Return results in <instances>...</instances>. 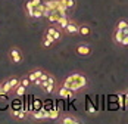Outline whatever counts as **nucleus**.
Segmentation results:
<instances>
[{"mask_svg":"<svg viewBox=\"0 0 128 124\" xmlns=\"http://www.w3.org/2000/svg\"><path fill=\"white\" fill-rule=\"evenodd\" d=\"M87 111H88L90 114H96V108H94L93 105H88V108H87Z\"/></svg>","mask_w":128,"mask_h":124,"instance_id":"nucleus-26","label":"nucleus"},{"mask_svg":"<svg viewBox=\"0 0 128 124\" xmlns=\"http://www.w3.org/2000/svg\"><path fill=\"white\" fill-rule=\"evenodd\" d=\"M9 81H10V86H12V89H15V87H18L19 84H21V80H19V78H16V77L9 78Z\"/></svg>","mask_w":128,"mask_h":124,"instance_id":"nucleus-17","label":"nucleus"},{"mask_svg":"<svg viewBox=\"0 0 128 124\" xmlns=\"http://www.w3.org/2000/svg\"><path fill=\"white\" fill-rule=\"evenodd\" d=\"M47 81H49V84L44 89V92H46L47 95H50V93H53V90H54V84H56V83H54V78H53L52 75H49V80H47Z\"/></svg>","mask_w":128,"mask_h":124,"instance_id":"nucleus-8","label":"nucleus"},{"mask_svg":"<svg viewBox=\"0 0 128 124\" xmlns=\"http://www.w3.org/2000/svg\"><path fill=\"white\" fill-rule=\"evenodd\" d=\"M121 46H128V36H124V38H122V43H121Z\"/></svg>","mask_w":128,"mask_h":124,"instance_id":"nucleus-27","label":"nucleus"},{"mask_svg":"<svg viewBox=\"0 0 128 124\" xmlns=\"http://www.w3.org/2000/svg\"><path fill=\"white\" fill-rule=\"evenodd\" d=\"M31 2H32V5H34V8H37L38 5H41V3H43L41 0H31Z\"/></svg>","mask_w":128,"mask_h":124,"instance_id":"nucleus-28","label":"nucleus"},{"mask_svg":"<svg viewBox=\"0 0 128 124\" xmlns=\"http://www.w3.org/2000/svg\"><path fill=\"white\" fill-rule=\"evenodd\" d=\"M66 6H68V9H74L75 8V0H66Z\"/></svg>","mask_w":128,"mask_h":124,"instance_id":"nucleus-22","label":"nucleus"},{"mask_svg":"<svg viewBox=\"0 0 128 124\" xmlns=\"http://www.w3.org/2000/svg\"><path fill=\"white\" fill-rule=\"evenodd\" d=\"M69 77H71V80H72V81H77L78 84L81 86V89H84V87L87 86V78H86V75L78 74V73H74V74H71Z\"/></svg>","mask_w":128,"mask_h":124,"instance_id":"nucleus-1","label":"nucleus"},{"mask_svg":"<svg viewBox=\"0 0 128 124\" xmlns=\"http://www.w3.org/2000/svg\"><path fill=\"white\" fill-rule=\"evenodd\" d=\"M60 123L62 124H78V120L74 118V117H64L60 120Z\"/></svg>","mask_w":128,"mask_h":124,"instance_id":"nucleus-13","label":"nucleus"},{"mask_svg":"<svg viewBox=\"0 0 128 124\" xmlns=\"http://www.w3.org/2000/svg\"><path fill=\"white\" fill-rule=\"evenodd\" d=\"M28 78H30V81H31V83H34L38 77H37V74H36V71H31V73L28 74Z\"/></svg>","mask_w":128,"mask_h":124,"instance_id":"nucleus-19","label":"nucleus"},{"mask_svg":"<svg viewBox=\"0 0 128 124\" xmlns=\"http://www.w3.org/2000/svg\"><path fill=\"white\" fill-rule=\"evenodd\" d=\"M128 27V21L125 19H121V21H118V24H116V28L118 30H124V28H127Z\"/></svg>","mask_w":128,"mask_h":124,"instance_id":"nucleus-18","label":"nucleus"},{"mask_svg":"<svg viewBox=\"0 0 128 124\" xmlns=\"http://www.w3.org/2000/svg\"><path fill=\"white\" fill-rule=\"evenodd\" d=\"M65 31H66L68 34H75V33L80 31V27H78L74 21H69V24H68V27L65 28Z\"/></svg>","mask_w":128,"mask_h":124,"instance_id":"nucleus-6","label":"nucleus"},{"mask_svg":"<svg viewBox=\"0 0 128 124\" xmlns=\"http://www.w3.org/2000/svg\"><path fill=\"white\" fill-rule=\"evenodd\" d=\"M25 89L26 87L22 86V84H19L18 87H15V93H16V96H19V98L24 96V95H25Z\"/></svg>","mask_w":128,"mask_h":124,"instance_id":"nucleus-14","label":"nucleus"},{"mask_svg":"<svg viewBox=\"0 0 128 124\" xmlns=\"http://www.w3.org/2000/svg\"><path fill=\"white\" fill-rule=\"evenodd\" d=\"M2 87H3V90H4V93H6V95H8L10 90H13L12 86H10V81H9V80H4V81L2 83Z\"/></svg>","mask_w":128,"mask_h":124,"instance_id":"nucleus-15","label":"nucleus"},{"mask_svg":"<svg viewBox=\"0 0 128 124\" xmlns=\"http://www.w3.org/2000/svg\"><path fill=\"white\" fill-rule=\"evenodd\" d=\"M41 16H43V12L38 11V9L36 8V9H34V18H37V19H38V18H41Z\"/></svg>","mask_w":128,"mask_h":124,"instance_id":"nucleus-24","label":"nucleus"},{"mask_svg":"<svg viewBox=\"0 0 128 124\" xmlns=\"http://www.w3.org/2000/svg\"><path fill=\"white\" fill-rule=\"evenodd\" d=\"M77 53L81 55V56H87L91 53V49H90L88 44H78L77 46Z\"/></svg>","mask_w":128,"mask_h":124,"instance_id":"nucleus-3","label":"nucleus"},{"mask_svg":"<svg viewBox=\"0 0 128 124\" xmlns=\"http://www.w3.org/2000/svg\"><path fill=\"white\" fill-rule=\"evenodd\" d=\"M58 3H59V0H46L44 2L46 8H49L50 11H56L58 9Z\"/></svg>","mask_w":128,"mask_h":124,"instance_id":"nucleus-10","label":"nucleus"},{"mask_svg":"<svg viewBox=\"0 0 128 124\" xmlns=\"http://www.w3.org/2000/svg\"><path fill=\"white\" fill-rule=\"evenodd\" d=\"M21 84H22V86H25V87H28L30 84H31V81H30V78H28V77H24V78H21Z\"/></svg>","mask_w":128,"mask_h":124,"instance_id":"nucleus-20","label":"nucleus"},{"mask_svg":"<svg viewBox=\"0 0 128 124\" xmlns=\"http://www.w3.org/2000/svg\"><path fill=\"white\" fill-rule=\"evenodd\" d=\"M2 95H6V93H4V90H3V87H2V84H0V96H2Z\"/></svg>","mask_w":128,"mask_h":124,"instance_id":"nucleus-29","label":"nucleus"},{"mask_svg":"<svg viewBox=\"0 0 128 124\" xmlns=\"http://www.w3.org/2000/svg\"><path fill=\"white\" fill-rule=\"evenodd\" d=\"M9 58H10V61H12L13 64H19V62L22 61V53L19 52V49L12 47L10 52H9Z\"/></svg>","mask_w":128,"mask_h":124,"instance_id":"nucleus-2","label":"nucleus"},{"mask_svg":"<svg viewBox=\"0 0 128 124\" xmlns=\"http://www.w3.org/2000/svg\"><path fill=\"white\" fill-rule=\"evenodd\" d=\"M56 118H59V108L52 106L49 109V120H56Z\"/></svg>","mask_w":128,"mask_h":124,"instance_id":"nucleus-9","label":"nucleus"},{"mask_svg":"<svg viewBox=\"0 0 128 124\" xmlns=\"http://www.w3.org/2000/svg\"><path fill=\"white\" fill-rule=\"evenodd\" d=\"M122 38H124L122 30H118V28H116L115 33H114V41H115L116 44H121V43H122Z\"/></svg>","mask_w":128,"mask_h":124,"instance_id":"nucleus-7","label":"nucleus"},{"mask_svg":"<svg viewBox=\"0 0 128 124\" xmlns=\"http://www.w3.org/2000/svg\"><path fill=\"white\" fill-rule=\"evenodd\" d=\"M59 16H60V13L58 12V11H52V13L49 15V22H58V19H59Z\"/></svg>","mask_w":128,"mask_h":124,"instance_id":"nucleus-12","label":"nucleus"},{"mask_svg":"<svg viewBox=\"0 0 128 124\" xmlns=\"http://www.w3.org/2000/svg\"><path fill=\"white\" fill-rule=\"evenodd\" d=\"M118 103H119V108H121V109H125L127 102H125V95H124V93H119V95H118Z\"/></svg>","mask_w":128,"mask_h":124,"instance_id":"nucleus-11","label":"nucleus"},{"mask_svg":"<svg viewBox=\"0 0 128 124\" xmlns=\"http://www.w3.org/2000/svg\"><path fill=\"white\" fill-rule=\"evenodd\" d=\"M56 24L59 25V28H60V30H65V28L68 27V24H69V18H68V15H60Z\"/></svg>","mask_w":128,"mask_h":124,"instance_id":"nucleus-4","label":"nucleus"},{"mask_svg":"<svg viewBox=\"0 0 128 124\" xmlns=\"http://www.w3.org/2000/svg\"><path fill=\"white\" fill-rule=\"evenodd\" d=\"M52 44H53V43H52L50 40H47V38L44 37V40H43V47H50Z\"/></svg>","mask_w":128,"mask_h":124,"instance_id":"nucleus-23","label":"nucleus"},{"mask_svg":"<svg viewBox=\"0 0 128 124\" xmlns=\"http://www.w3.org/2000/svg\"><path fill=\"white\" fill-rule=\"evenodd\" d=\"M46 33L52 34V36L54 37V40H56V41H58V40H60V37H62V36H60V31H59L56 27H53V25H50V27L46 30Z\"/></svg>","mask_w":128,"mask_h":124,"instance_id":"nucleus-5","label":"nucleus"},{"mask_svg":"<svg viewBox=\"0 0 128 124\" xmlns=\"http://www.w3.org/2000/svg\"><path fill=\"white\" fill-rule=\"evenodd\" d=\"M40 108H43L41 102H40V100H34V103H32V111H34V109H40Z\"/></svg>","mask_w":128,"mask_h":124,"instance_id":"nucleus-21","label":"nucleus"},{"mask_svg":"<svg viewBox=\"0 0 128 124\" xmlns=\"http://www.w3.org/2000/svg\"><path fill=\"white\" fill-rule=\"evenodd\" d=\"M124 95H125V102L128 103V92H127V93H124Z\"/></svg>","mask_w":128,"mask_h":124,"instance_id":"nucleus-30","label":"nucleus"},{"mask_svg":"<svg viewBox=\"0 0 128 124\" xmlns=\"http://www.w3.org/2000/svg\"><path fill=\"white\" fill-rule=\"evenodd\" d=\"M38 78H40V80H41V81H46V80L49 78V74H46V73H43V74L40 75Z\"/></svg>","mask_w":128,"mask_h":124,"instance_id":"nucleus-25","label":"nucleus"},{"mask_svg":"<svg viewBox=\"0 0 128 124\" xmlns=\"http://www.w3.org/2000/svg\"><path fill=\"white\" fill-rule=\"evenodd\" d=\"M78 33H80L81 36H88V34H90V28L87 27V25H81Z\"/></svg>","mask_w":128,"mask_h":124,"instance_id":"nucleus-16","label":"nucleus"}]
</instances>
